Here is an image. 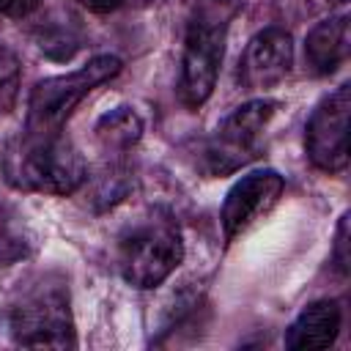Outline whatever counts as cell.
<instances>
[{
    "label": "cell",
    "instance_id": "17",
    "mask_svg": "<svg viewBox=\"0 0 351 351\" xmlns=\"http://www.w3.org/2000/svg\"><path fill=\"white\" fill-rule=\"evenodd\" d=\"M313 11H335V8H343L348 0H304Z\"/></svg>",
    "mask_w": 351,
    "mask_h": 351
},
{
    "label": "cell",
    "instance_id": "15",
    "mask_svg": "<svg viewBox=\"0 0 351 351\" xmlns=\"http://www.w3.org/2000/svg\"><path fill=\"white\" fill-rule=\"evenodd\" d=\"M41 0H0V14L5 16H27L38 8Z\"/></svg>",
    "mask_w": 351,
    "mask_h": 351
},
{
    "label": "cell",
    "instance_id": "12",
    "mask_svg": "<svg viewBox=\"0 0 351 351\" xmlns=\"http://www.w3.org/2000/svg\"><path fill=\"white\" fill-rule=\"evenodd\" d=\"M96 137L107 151H126L143 137V118L132 107H115L96 121Z\"/></svg>",
    "mask_w": 351,
    "mask_h": 351
},
{
    "label": "cell",
    "instance_id": "16",
    "mask_svg": "<svg viewBox=\"0 0 351 351\" xmlns=\"http://www.w3.org/2000/svg\"><path fill=\"white\" fill-rule=\"evenodd\" d=\"M88 11H96V14H107V11H115L123 0H80Z\"/></svg>",
    "mask_w": 351,
    "mask_h": 351
},
{
    "label": "cell",
    "instance_id": "11",
    "mask_svg": "<svg viewBox=\"0 0 351 351\" xmlns=\"http://www.w3.org/2000/svg\"><path fill=\"white\" fill-rule=\"evenodd\" d=\"M348 58V16L337 14L318 22L304 38V63L310 74L329 77Z\"/></svg>",
    "mask_w": 351,
    "mask_h": 351
},
{
    "label": "cell",
    "instance_id": "7",
    "mask_svg": "<svg viewBox=\"0 0 351 351\" xmlns=\"http://www.w3.org/2000/svg\"><path fill=\"white\" fill-rule=\"evenodd\" d=\"M348 112L351 88L340 85L318 101L304 129V148L310 162L324 173H337L348 165Z\"/></svg>",
    "mask_w": 351,
    "mask_h": 351
},
{
    "label": "cell",
    "instance_id": "6",
    "mask_svg": "<svg viewBox=\"0 0 351 351\" xmlns=\"http://www.w3.org/2000/svg\"><path fill=\"white\" fill-rule=\"evenodd\" d=\"M280 101L274 99H252L241 107H236L211 134L203 162L211 176H228L258 156L261 137L271 118L277 115Z\"/></svg>",
    "mask_w": 351,
    "mask_h": 351
},
{
    "label": "cell",
    "instance_id": "2",
    "mask_svg": "<svg viewBox=\"0 0 351 351\" xmlns=\"http://www.w3.org/2000/svg\"><path fill=\"white\" fill-rule=\"evenodd\" d=\"M228 19H230L228 0H200L186 25L178 96L189 110H197L217 85V74L225 52Z\"/></svg>",
    "mask_w": 351,
    "mask_h": 351
},
{
    "label": "cell",
    "instance_id": "1",
    "mask_svg": "<svg viewBox=\"0 0 351 351\" xmlns=\"http://www.w3.org/2000/svg\"><path fill=\"white\" fill-rule=\"evenodd\" d=\"M5 178L16 189L44 195H71L85 178V159L80 151L58 134H22V140L5 154Z\"/></svg>",
    "mask_w": 351,
    "mask_h": 351
},
{
    "label": "cell",
    "instance_id": "3",
    "mask_svg": "<svg viewBox=\"0 0 351 351\" xmlns=\"http://www.w3.org/2000/svg\"><path fill=\"white\" fill-rule=\"evenodd\" d=\"M8 332L27 348H74V321L69 291L58 280H38L16 293L8 307Z\"/></svg>",
    "mask_w": 351,
    "mask_h": 351
},
{
    "label": "cell",
    "instance_id": "10",
    "mask_svg": "<svg viewBox=\"0 0 351 351\" xmlns=\"http://www.w3.org/2000/svg\"><path fill=\"white\" fill-rule=\"evenodd\" d=\"M340 304L335 299H318L310 302L296 321L285 332V348L293 351H313V348H329L337 340L340 332Z\"/></svg>",
    "mask_w": 351,
    "mask_h": 351
},
{
    "label": "cell",
    "instance_id": "8",
    "mask_svg": "<svg viewBox=\"0 0 351 351\" xmlns=\"http://www.w3.org/2000/svg\"><path fill=\"white\" fill-rule=\"evenodd\" d=\"M285 189V181L277 170H252L247 176H241L225 195L222 211H219V222H222V233L225 241H236L241 233H247L258 219H263L280 200Z\"/></svg>",
    "mask_w": 351,
    "mask_h": 351
},
{
    "label": "cell",
    "instance_id": "4",
    "mask_svg": "<svg viewBox=\"0 0 351 351\" xmlns=\"http://www.w3.org/2000/svg\"><path fill=\"white\" fill-rule=\"evenodd\" d=\"M118 271L134 288L162 285L184 261V239L173 219L145 217L118 239Z\"/></svg>",
    "mask_w": 351,
    "mask_h": 351
},
{
    "label": "cell",
    "instance_id": "9",
    "mask_svg": "<svg viewBox=\"0 0 351 351\" xmlns=\"http://www.w3.org/2000/svg\"><path fill=\"white\" fill-rule=\"evenodd\" d=\"M293 66V41L280 27H266L244 49V58L239 63V77L250 90L274 88L288 77Z\"/></svg>",
    "mask_w": 351,
    "mask_h": 351
},
{
    "label": "cell",
    "instance_id": "5",
    "mask_svg": "<svg viewBox=\"0 0 351 351\" xmlns=\"http://www.w3.org/2000/svg\"><path fill=\"white\" fill-rule=\"evenodd\" d=\"M121 71V60L115 55H96L85 66L41 80L27 99L25 134H58L74 107L99 85L112 80Z\"/></svg>",
    "mask_w": 351,
    "mask_h": 351
},
{
    "label": "cell",
    "instance_id": "14",
    "mask_svg": "<svg viewBox=\"0 0 351 351\" xmlns=\"http://www.w3.org/2000/svg\"><path fill=\"white\" fill-rule=\"evenodd\" d=\"M332 258L340 269V274H348V263H351V252H348V214L340 217L337 230H335V250Z\"/></svg>",
    "mask_w": 351,
    "mask_h": 351
},
{
    "label": "cell",
    "instance_id": "13",
    "mask_svg": "<svg viewBox=\"0 0 351 351\" xmlns=\"http://www.w3.org/2000/svg\"><path fill=\"white\" fill-rule=\"evenodd\" d=\"M19 93V60L16 55L0 44V118L14 107Z\"/></svg>",
    "mask_w": 351,
    "mask_h": 351
}]
</instances>
